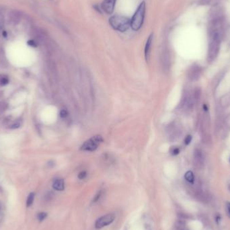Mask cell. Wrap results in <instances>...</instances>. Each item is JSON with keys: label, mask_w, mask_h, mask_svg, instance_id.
Wrapping results in <instances>:
<instances>
[{"label": "cell", "mask_w": 230, "mask_h": 230, "mask_svg": "<svg viewBox=\"0 0 230 230\" xmlns=\"http://www.w3.org/2000/svg\"><path fill=\"white\" fill-rule=\"evenodd\" d=\"M221 32L213 31L209 32L210 42L209 44L207 61L208 62H213L219 54L221 39Z\"/></svg>", "instance_id": "1"}, {"label": "cell", "mask_w": 230, "mask_h": 230, "mask_svg": "<svg viewBox=\"0 0 230 230\" xmlns=\"http://www.w3.org/2000/svg\"><path fill=\"white\" fill-rule=\"evenodd\" d=\"M109 24L114 30L124 32L131 27V20L127 17L115 15L110 18Z\"/></svg>", "instance_id": "2"}, {"label": "cell", "mask_w": 230, "mask_h": 230, "mask_svg": "<svg viewBox=\"0 0 230 230\" xmlns=\"http://www.w3.org/2000/svg\"><path fill=\"white\" fill-rule=\"evenodd\" d=\"M146 14V3L143 1L137 7V10L131 20V27L135 31L141 28Z\"/></svg>", "instance_id": "3"}, {"label": "cell", "mask_w": 230, "mask_h": 230, "mask_svg": "<svg viewBox=\"0 0 230 230\" xmlns=\"http://www.w3.org/2000/svg\"><path fill=\"white\" fill-rule=\"evenodd\" d=\"M103 141V139L100 135H95L92 137L90 139L86 141L82 146L81 147V150L84 151H89V152H93L98 148L100 144Z\"/></svg>", "instance_id": "4"}, {"label": "cell", "mask_w": 230, "mask_h": 230, "mask_svg": "<svg viewBox=\"0 0 230 230\" xmlns=\"http://www.w3.org/2000/svg\"><path fill=\"white\" fill-rule=\"evenodd\" d=\"M115 219V215L114 214H108L102 216L96 221L95 227L96 229H101L110 225L114 221Z\"/></svg>", "instance_id": "5"}, {"label": "cell", "mask_w": 230, "mask_h": 230, "mask_svg": "<svg viewBox=\"0 0 230 230\" xmlns=\"http://www.w3.org/2000/svg\"><path fill=\"white\" fill-rule=\"evenodd\" d=\"M193 161L195 166L197 168H201L203 167L205 159L204 156L203 155V153L199 149H195L194 151V157H193Z\"/></svg>", "instance_id": "6"}, {"label": "cell", "mask_w": 230, "mask_h": 230, "mask_svg": "<svg viewBox=\"0 0 230 230\" xmlns=\"http://www.w3.org/2000/svg\"><path fill=\"white\" fill-rule=\"evenodd\" d=\"M116 1L117 0H104L101 4L102 10L107 14H112L115 9Z\"/></svg>", "instance_id": "7"}, {"label": "cell", "mask_w": 230, "mask_h": 230, "mask_svg": "<svg viewBox=\"0 0 230 230\" xmlns=\"http://www.w3.org/2000/svg\"><path fill=\"white\" fill-rule=\"evenodd\" d=\"M201 73V69L199 66L192 67L189 71V79L192 81L197 80L199 79V77Z\"/></svg>", "instance_id": "8"}, {"label": "cell", "mask_w": 230, "mask_h": 230, "mask_svg": "<svg viewBox=\"0 0 230 230\" xmlns=\"http://www.w3.org/2000/svg\"><path fill=\"white\" fill-rule=\"evenodd\" d=\"M153 38H154V34L152 33L149 36L148 40H147L146 47H145V57L147 61H149L151 52V47H152V44L153 42Z\"/></svg>", "instance_id": "9"}, {"label": "cell", "mask_w": 230, "mask_h": 230, "mask_svg": "<svg viewBox=\"0 0 230 230\" xmlns=\"http://www.w3.org/2000/svg\"><path fill=\"white\" fill-rule=\"evenodd\" d=\"M53 188L56 190L61 191L64 190L65 185H64V181L62 179H57L53 182Z\"/></svg>", "instance_id": "10"}, {"label": "cell", "mask_w": 230, "mask_h": 230, "mask_svg": "<svg viewBox=\"0 0 230 230\" xmlns=\"http://www.w3.org/2000/svg\"><path fill=\"white\" fill-rule=\"evenodd\" d=\"M185 179L186 180V181H188V182H190V184H193L194 182V174L192 171H188L184 175Z\"/></svg>", "instance_id": "11"}, {"label": "cell", "mask_w": 230, "mask_h": 230, "mask_svg": "<svg viewBox=\"0 0 230 230\" xmlns=\"http://www.w3.org/2000/svg\"><path fill=\"white\" fill-rule=\"evenodd\" d=\"M200 97H201V90L199 88H197L194 92V100L195 103H198L200 101Z\"/></svg>", "instance_id": "12"}, {"label": "cell", "mask_w": 230, "mask_h": 230, "mask_svg": "<svg viewBox=\"0 0 230 230\" xmlns=\"http://www.w3.org/2000/svg\"><path fill=\"white\" fill-rule=\"evenodd\" d=\"M34 199V194L33 192L30 193V194L28 195V198H27L26 200V207H29L30 206H31L32 203H33Z\"/></svg>", "instance_id": "13"}, {"label": "cell", "mask_w": 230, "mask_h": 230, "mask_svg": "<svg viewBox=\"0 0 230 230\" xmlns=\"http://www.w3.org/2000/svg\"><path fill=\"white\" fill-rule=\"evenodd\" d=\"M47 217V214L46 213H38L37 215V218H38V221H43V220L45 219Z\"/></svg>", "instance_id": "14"}, {"label": "cell", "mask_w": 230, "mask_h": 230, "mask_svg": "<svg viewBox=\"0 0 230 230\" xmlns=\"http://www.w3.org/2000/svg\"><path fill=\"white\" fill-rule=\"evenodd\" d=\"M20 125H21L20 121H16V123H13V124L10 125V127H9V128L11 129H16L19 128V127H20Z\"/></svg>", "instance_id": "15"}, {"label": "cell", "mask_w": 230, "mask_h": 230, "mask_svg": "<svg viewBox=\"0 0 230 230\" xmlns=\"http://www.w3.org/2000/svg\"><path fill=\"white\" fill-rule=\"evenodd\" d=\"M9 83V80L7 78H2L0 80V84L1 86H5V85H7Z\"/></svg>", "instance_id": "16"}, {"label": "cell", "mask_w": 230, "mask_h": 230, "mask_svg": "<svg viewBox=\"0 0 230 230\" xmlns=\"http://www.w3.org/2000/svg\"><path fill=\"white\" fill-rule=\"evenodd\" d=\"M180 153V150L179 148H173L171 150V154H172L173 156H176Z\"/></svg>", "instance_id": "17"}, {"label": "cell", "mask_w": 230, "mask_h": 230, "mask_svg": "<svg viewBox=\"0 0 230 230\" xmlns=\"http://www.w3.org/2000/svg\"><path fill=\"white\" fill-rule=\"evenodd\" d=\"M86 176H87L86 172V171H82V172H81L78 174V178H79V179L82 180V179H84L86 177Z\"/></svg>", "instance_id": "18"}, {"label": "cell", "mask_w": 230, "mask_h": 230, "mask_svg": "<svg viewBox=\"0 0 230 230\" xmlns=\"http://www.w3.org/2000/svg\"><path fill=\"white\" fill-rule=\"evenodd\" d=\"M191 141H192V136L191 135H187L184 139V143L186 145H188L190 143Z\"/></svg>", "instance_id": "19"}, {"label": "cell", "mask_w": 230, "mask_h": 230, "mask_svg": "<svg viewBox=\"0 0 230 230\" xmlns=\"http://www.w3.org/2000/svg\"><path fill=\"white\" fill-rule=\"evenodd\" d=\"M226 212H227V216L230 218V202H227L226 203Z\"/></svg>", "instance_id": "20"}, {"label": "cell", "mask_w": 230, "mask_h": 230, "mask_svg": "<svg viewBox=\"0 0 230 230\" xmlns=\"http://www.w3.org/2000/svg\"><path fill=\"white\" fill-rule=\"evenodd\" d=\"M101 194H102V191H99L96 195L95 196V197L94 198V200H93V202L94 203H96V201H98V200H99L100 196H101Z\"/></svg>", "instance_id": "21"}, {"label": "cell", "mask_w": 230, "mask_h": 230, "mask_svg": "<svg viewBox=\"0 0 230 230\" xmlns=\"http://www.w3.org/2000/svg\"><path fill=\"white\" fill-rule=\"evenodd\" d=\"M67 115H68V113H67V112L65 110H62V111L60 112V117L61 118L67 117Z\"/></svg>", "instance_id": "22"}, {"label": "cell", "mask_w": 230, "mask_h": 230, "mask_svg": "<svg viewBox=\"0 0 230 230\" xmlns=\"http://www.w3.org/2000/svg\"><path fill=\"white\" fill-rule=\"evenodd\" d=\"M28 44L29 46H30V47H37V44H36V42H34V40H28Z\"/></svg>", "instance_id": "23"}, {"label": "cell", "mask_w": 230, "mask_h": 230, "mask_svg": "<svg viewBox=\"0 0 230 230\" xmlns=\"http://www.w3.org/2000/svg\"><path fill=\"white\" fill-rule=\"evenodd\" d=\"M1 96H2V92H0V97H1Z\"/></svg>", "instance_id": "24"}, {"label": "cell", "mask_w": 230, "mask_h": 230, "mask_svg": "<svg viewBox=\"0 0 230 230\" xmlns=\"http://www.w3.org/2000/svg\"><path fill=\"white\" fill-rule=\"evenodd\" d=\"M229 190H230V184H229Z\"/></svg>", "instance_id": "25"}]
</instances>
